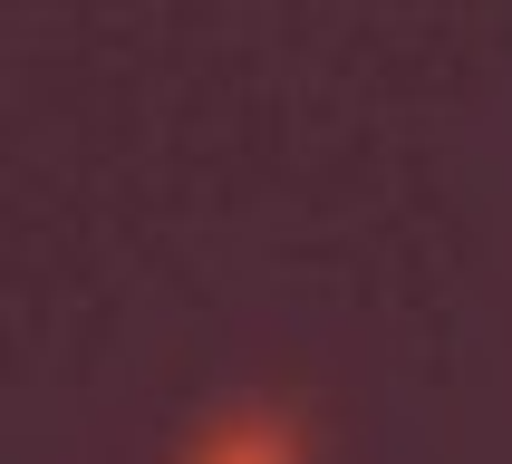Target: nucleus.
<instances>
[{
  "label": "nucleus",
  "instance_id": "nucleus-1",
  "mask_svg": "<svg viewBox=\"0 0 512 464\" xmlns=\"http://www.w3.org/2000/svg\"><path fill=\"white\" fill-rule=\"evenodd\" d=\"M203 464H300V435L281 416H242V426H223L203 445Z\"/></svg>",
  "mask_w": 512,
  "mask_h": 464
}]
</instances>
